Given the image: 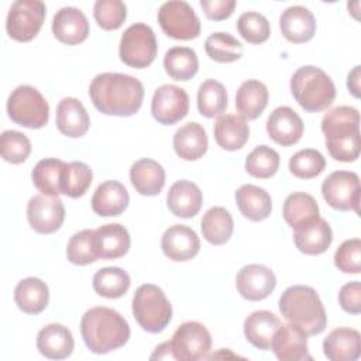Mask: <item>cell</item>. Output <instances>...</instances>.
Listing matches in <instances>:
<instances>
[{
	"instance_id": "25",
	"label": "cell",
	"mask_w": 361,
	"mask_h": 361,
	"mask_svg": "<svg viewBox=\"0 0 361 361\" xmlns=\"http://www.w3.org/2000/svg\"><path fill=\"white\" fill-rule=\"evenodd\" d=\"M131 238L128 230L118 223L103 224L94 230V245L99 258L117 259L130 250Z\"/></svg>"
},
{
	"instance_id": "52",
	"label": "cell",
	"mask_w": 361,
	"mask_h": 361,
	"mask_svg": "<svg viewBox=\"0 0 361 361\" xmlns=\"http://www.w3.org/2000/svg\"><path fill=\"white\" fill-rule=\"evenodd\" d=\"M360 65H357V66H354V69L348 73V76H347V87H348V90H350V93L354 96V97H360V78H361V75H360Z\"/></svg>"
},
{
	"instance_id": "45",
	"label": "cell",
	"mask_w": 361,
	"mask_h": 361,
	"mask_svg": "<svg viewBox=\"0 0 361 361\" xmlns=\"http://www.w3.org/2000/svg\"><path fill=\"white\" fill-rule=\"evenodd\" d=\"M326 168V159L320 151L305 148L293 154L289 159V171L300 179H312L319 176Z\"/></svg>"
},
{
	"instance_id": "38",
	"label": "cell",
	"mask_w": 361,
	"mask_h": 361,
	"mask_svg": "<svg viewBox=\"0 0 361 361\" xmlns=\"http://www.w3.org/2000/svg\"><path fill=\"white\" fill-rule=\"evenodd\" d=\"M165 72L175 80H189L199 69L196 52L188 47H172L164 56Z\"/></svg>"
},
{
	"instance_id": "33",
	"label": "cell",
	"mask_w": 361,
	"mask_h": 361,
	"mask_svg": "<svg viewBox=\"0 0 361 361\" xmlns=\"http://www.w3.org/2000/svg\"><path fill=\"white\" fill-rule=\"evenodd\" d=\"M49 300V289L44 281L35 276L21 279L14 289V302L27 314H38L45 310Z\"/></svg>"
},
{
	"instance_id": "35",
	"label": "cell",
	"mask_w": 361,
	"mask_h": 361,
	"mask_svg": "<svg viewBox=\"0 0 361 361\" xmlns=\"http://www.w3.org/2000/svg\"><path fill=\"white\" fill-rule=\"evenodd\" d=\"M200 224L204 240L213 245L226 244L234 230V221L230 212L221 206L209 209L203 214Z\"/></svg>"
},
{
	"instance_id": "2",
	"label": "cell",
	"mask_w": 361,
	"mask_h": 361,
	"mask_svg": "<svg viewBox=\"0 0 361 361\" xmlns=\"http://www.w3.org/2000/svg\"><path fill=\"white\" fill-rule=\"evenodd\" d=\"M80 334L92 353L107 354L128 341L130 326L117 310L96 306L82 316Z\"/></svg>"
},
{
	"instance_id": "7",
	"label": "cell",
	"mask_w": 361,
	"mask_h": 361,
	"mask_svg": "<svg viewBox=\"0 0 361 361\" xmlns=\"http://www.w3.org/2000/svg\"><path fill=\"white\" fill-rule=\"evenodd\" d=\"M7 113L11 121L27 128H41L49 120V106L41 92L30 85L17 86L8 96Z\"/></svg>"
},
{
	"instance_id": "22",
	"label": "cell",
	"mask_w": 361,
	"mask_h": 361,
	"mask_svg": "<svg viewBox=\"0 0 361 361\" xmlns=\"http://www.w3.org/2000/svg\"><path fill=\"white\" fill-rule=\"evenodd\" d=\"M203 203V195L199 186L190 180H176L168 190L166 204L172 214L182 219L196 216Z\"/></svg>"
},
{
	"instance_id": "51",
	"label": "cell",
	"mask_w": 361,
	"mask_h": 361,
	"mask_svg": "<svg viewBox=\"0 0 361 361\" xmlns=\"http://www.w3.org/2000/svg\"><path fill=\"white\" fill-rule=\"evenodd\" d=\"M234 0H200V7L204 16L213 21H221L228 18L235 8Z\"/></svg>"
},
{
	"instance_id": "18",
	"label": "cell",
	"mask_w": 361,
	"mask_h": 361,
	"mask_svg": "<svg viewBox=\"0 0 361 361\" xmlns=\"http://www.w3.org/2000/svg\"><path fill=\"white\" fill-rule=\"evenodd\" d=\"M293 241L296 248L306 255H319L327 251L333 241L330 224L320 216L309 223L293 228Z\"/></svg>"
},
{
	"instance_id": "40",
	"label": "cell",
	"mask_w": 361,
	"mask_h": 361,
	"mask_svg": "<svg viewBox=\"0 0 361 361\" xmlns=\"http://www.w3.org/2000/svg\"><path fill=\"white\" fill-rule=\"evenodd\" d=\"M227 107V92L223 83L214 79L204 80L197 90L199 113L207 118L220 117Z\"/></svg>"
},
{
	"instance_id": "1",
	"label": "cell",
	"mask_w": 361,
	"mask_h": 361,
	"mask_svg": "<svg viewBox=\"0 0 361 361\" xmlns=\"http://www.w3.org/2000/svg\"><path fill=\"white\" fill-rule=\"evenodd\" d=\"M93 106L103 114L128 117L135 114L142 104L144 86L130 75L104 72L94 76L89 86Z\"/></svg>"
},
{
	"instance_id": "13",
	"label": "cell",
	"mask_w": 361,
	"mask_h": 361,
	"mask_svg": "<svg viewBox=\"0 0 361 361\" xmlns=\"http://www.w3.org/2000/svg\"><path fill=\"white\" fill-rule=\"evenodd\" d=\"M27 220L39 234H52L65 220V206L58 196L35 195L27 204Z\"/></svg>"
},
{
	"instance_id": "26",
	"label": "cell",
	"mask_w": 361,
	"mask_h": 361,
	"mask_svg": "<svg viewBox=\"0 0 361 361\" xmlns=\"http://www.w3.org/2000/svg\"><path fill=\"white\" fill-rule=\"evenodd\" d=\"M323 353L331 361H355L361 354V336L350 327L334 329L323 341Z\"/></svg>"
},
{
	"instance_id": "27",
	"label": "cell",
	"mask_w": 361,
	"mask_h": 361,
	"mask_svg": "<svg viewBox=\"0 0 361 361\" xmlns=\"http://www.w3.org/2000/svg\"><path fill=\"white\" fill-rule=\"evenodd\" d=\"M130 196L127 189L118 180H106L100 183L92 197V209L97 216H120L128 206Z\"/></svg>"
},
{
	"instance_id": "50",
	"label": "cell",
	"mask_w": 361,
	"mask_h": 361,
	"mask_svg": "<svg viewBox=\"0 0 361 361\" xmlns=\"http://www.w3.org/2000/svg\"><path fill=\"white\" fill-rule=\"evenodd\" d=\"M338 303L341 309L351 314L361 313V283L358 281L348 282L338 292Z\"/></svg>"
},
{
	"instance_id": "42",
	"label": "cell",
	"mask_w": 361,
	"mask_h": 361,
	"mask_svg": "<svg viewBox=\"0 0 361 361\" xmlns=\"http://www.w3.org/2000/svg\"><path fill=\"white\" fill-rule=\"evenodd\" d=\"M92 169L89 165L80 161H73L66 164L62 175V183L61 190L62 195L76 199L83 196L92 183Z\"/></svg>"
},
{
	"instance_id": "29",
	"label": "cell",
	"mask_w": 361,
	"mask_h": 361,
	"mask_svg": "<svg viewBox=\"0 0 361 361\" xmlns=\"http://www.w3.org/2000/svg\"><path fill=\"white\" fill-rule=\"evenodd\" d=\"M207 135L202 124L190 121L179 127L173 135V149L185 161H196L207 151Z\"/></svg>"
},
{
	"instance_id": "4",
	"label": "cell",
	"mask_w": 361,
	"mask_h": 361,
	"mask_svg": "<svg viewBox=\"0 0 361 361\" xmlns=\"http://www.w3.org/2000/svg\"><path fill=\"white\" fill-rule=\"evenodd\" d=\"M279 310L288 323L300 329L306 336L320 334L327 326L324 306L317 292L306 285H293L279 298Z\"/></svg>"
},
{
	"instance_id": "17",
	"label": "cell",
	"mask_w": 361,
	"mask_h": 361,
	"mask_svg": "<svg viewBox=\"0 0 361 361\" xmlns=\"http://www.w3.org/2000/svg\"><path fill=\"white\" fill-rule=\"evenodd\" d=\"M300 116L288 106L276 107L267 120V133L272 141L282 147L296 144L303 135Z\"/></svg>"
},
{
	"instance_id": "12",
	"label": "cell",
	"mask_w": 361,
	"mask_h": 361,
	"mask_svg": "<svg viewBox=\"0 0 361 361\" xmlns=\"http://www.w3.org/2000/svg\"><path fill=\"white\" fill-rule=\"evenodd\" d=\"M360 178L351 171H334L322 185V195L327 204L341 212L360 213Z\"/></svg>"
},
{
	"instance_id": "11",
	"label": "cell",
	"mask_w": 361,
	"mask_h": 361,
	"mask_svg": "<svg viewBox=\"0 0 361 361\" xmlns=\"http://www.w3.org/2000/svg\"><path fill=\"white\" fill-rule=\"evenodd\" d=\"M169 343L175 360L200 361L210 357L212 336L206 326L199 322H185L178 326Z\"/></svg>"
},
{
	"instance_id": "24",
	"label": "cell",
	"mask_w": 361,
	"mask_h": 361,
	"mask_svg": "<svg viewBox=\"0 0 361 361\" xmlns=\"http://www.w3.org/2000/svg\"><path fill=\"white\" fill-rule=\"evenodd\" d=\"M55 123L59 133L71 138L83 137L90 127L89 114L76 97H65L58 103Z\"/></svg>"
},
{
	"instance_id": "39",
	"label": "cell",
	"mask_w": 361,
	"mask_h": 361,
	"mask_svg": "<svg viewBox=\"0 0 361 361\" xmlns=\"http://www.w3.org/2000/svg\"><path fill=\"white\" fill-rule=\"evenodd\" d=\"M131 285L130 275L118 267H106L93 275V289L99 296L117 299L127 293Z\"/></svg>"
},
{
	"instance_id": "49",
	"label": "cell",
	"mask_w": 361,
	"mask_h": 361,
	"mask_svg": "<svg viewBox=\"0 0 361 361\" xmlns=\"http://www.w3.org/2000/svg\"><path fill=\"white\" fill-rule=\"evenodd\" d=\"M334 265L344 274H360L361 271V240H345L334 254Z\"/></svg>"
},
{
	"instance_id": "48",
	"label": "cell",
	"mask_w": 361,
	"mask_h": 361,
	"mask_svg": "<svg viewBox=\"0 0 361 361\" xmlns=\"http://www.w3.org/2000/svg\"><path fill=\"white\" fill-rule=\"evenodd\" d=\"M93 16L99 27L106 31L118 30L127 18V7L120 0H97Z\"/></svg>"
},
{
	"instance_id": "44",
	"label": "cell",
	"mask_w": 361,
	"mask_h": 361,
	"mask_svg": "<svg viewBox=\"0 0 361 361\" xmlns=\"http://www.w3.org/2000/svg\"><path fill=\"white\" fill-rule=\"evenodd\" d=\"M66 257L73 265H87L99 259L94 245V230H82L75 233L66 247Z\"/></svg>"
},
{
	"instance_id": "16",
	"label": "cell",
	"mask_w": 361,
	"mask_h": 361,
	"mask_svg": "<svg viewBox=\"0 0 361 361\" xmlns=\"http://www.w3.org/2000/svg\"><path fill=\"white\" fill-rule=\"evenodd\" d=\"M161 248L169 259L183 262L197 255L200 250V240L196 231L190 227L185 224H173L164 231Z\"/></svg>"
},
{
	"instance_id": "3",
	"label": "cell",
	"mask_w": 361,
	"mask_h": 361,
	"mask_svg": "<svg viewBox=\"0 0 361 361\" xmlns=\"http://www.w3.org/2000/svg\"><path fill=\"white\" fill-rule=\"evenodd\" d=\"M326 148L333 159L354 162L360 157V113L351 106H338L322 120Z\"/></svg>"
},
{
	"instance_id": "43",
	"label": "cell",
	"mask_w": 361,
	"mask_h": 361,
	"mask_svg": "<svg viewBox=\"0 0 361 361\" xmlns=\"http://www.w3.org/2000/svg\"><path fill=\"white\" fill-rule=\"evenodd\" d=\"M279 168V154L268 147H255L245 158V171L248 175L258 179H268L276 173Z\"/></svg>"
},
{
	"instance_id": "15",
	"label": "cell",
	"mask_w": 361,
	"mask_h": 361,
	"mask_svg": "<svg viewBox=\"0 0 361 361\" xmlns=\"http://www.w3.org/2000/svg\"><path fill=\"white\" fill-rule=\"evenodd\" d=\"M238 293L251 302L267 299L276 286L274 271L265 265L248 264L243 267L235 276Z\"/></svg>"
},
{
	"instance_id": "30",
	"label": "cell",
	"mask_w": 361,
	"mask_h": 361,
	"mask_svg": "<svg viewBox=\"0 0 361 361\" xmlns=\"http://www.w3.org/2000/svg\"><path fill=\"white\" fill-rule=\"evenodd\" d=\"M130 180L142 196H157L165 185V169L154 159L142 158L130 168Z\"/></svg>"
},
{
	"instance_id": "37",
	"label": "cell",
	"mask_w": 361,
	"mask_h": 361,
	"mask_svg": "<svg viewBox=\"0 0 361 361\" xmlns=\"http://www.w3.org/2000/svg\"><path fill=\"white\" fill-rule=\"evenodd\" d=\"M283 220L292 227H298L300 224L309 223L319 217V206L316 199L305 192H293L290 193L282 207Z\"/></svg>"
},
{
	"instance_id": "46",
	"label": "cell",
	"mask_w": 361,
	"mask_h": 361,
	"mask_svg": "<svg viewBox=\"0 0 361 361\" xmlns=\"http://www.w3.org/2000/svg\"><path fill=\"white\" fill-rule=\"evenodd\" d=\"M0 151L6 162L21 164L31 152V141L20 131L6 130L0 135Z\"/></svg>"
},
{
	"instance_id": "19",
	"label": "cell",
	"mask_w": 361,
	"mask_h": 361,
	"mask_svg": "<svg viewBox=\"0 0 361 361\" xmlns=\"http://www.w3.org/2000/svg\"><path fill=\"white\" fill-rule=\"evenodd\" d=\"M55 38L66 45H78L89 35V21L76 7H62L52 18Z\"/></svg>"
},
{
	"instance_id": "6",
	"label": "cell",
	"mask_w": 361,
	"mask_h": 361,
	"mask_svg": "<svg viewBox=\"0 0 361 361\" xmlns=\"http://www.w3.org/2000/svg\"><path fill=\"white\" fill-rule=\"evenodd\" d=\"M133 316L142 330L155 334L169 324L172 306L159 286L144 283L133 296Z\"/></svg>"
},
{
	"instance_id": "8",
	"label": "cell",
	"mask_w": 361,
	"mask_h": 361,
	"mask_svg": "<svg viewBox=\"0 0 361 361\" xmlns=\"http://www.w3.org/2000/svg\"><path fill=\"white\" fill-rule=\"evenodd\" d=\"M157 52V37L149 25L135 23L123 32L118 55L126 65L137 69L147 68L155 61Z\"/></svg>"
},
{
	"instance_id": "47",
	"label": "cell",
	"mask_w": 361,
	"mask_h": 361,
	"mask_svg": "<svg viewBox=\"0 0 361 361\" xmlns=\"http://www.w3.org/2000/svg\"><path fill=\"white\" fill-rule=\"evenodd\" d=\"M237 30L238 34L250 44H262L271 34L267 17L257 11L243 13L237 20Z\"/></svg>"
},
{
	"instance_id": "41",
	"label": "cell",
	"mask_w": 361,
	"mask_h": 361,
	"mask_svg": "<svg viewBox=\"0 0 361 361\" xmlns=\"http://www.w3.org/2000/svg\"><path fill=\"white\" fill-rule=\"evenodd\" d=\"M207 56L220 63H230L243 56L244 47L228 32H213L204 41Z\"/></svg>"
},
{
	"instance_id": "31",
	"label": "cell",
	"mask_w": 361,
	"mask_h": 361,
	"mask_svg": "<svg viewBox=\"0 0 361 361\" xmlns=\"http://www.w3.org/2000/svg\"><path fill=\"white\" fill-rule=\"evenodd\" d=\"M235 203L240 213L251 221H262L272 212L269 193L255 185H243L235 190Z\"/></svg>"
},
{
	"instance_id": "20",
	"label": "cell",
	"mask_w": 361,
	"mask_h": 361,
	"mask_svg": "<svg viewBox=\"0 0 361 361\" xmlns=\"http://www.w3.org/2000/svg\"><path fill=\"white\" fill-rule=\"evenodd\" d=\"M307 336L296 326L281 324L274 334L271 350L281 361L312 360L307 353Z\"/></svg>"
},
{
	"instance_id": "53",
	"label": "cell",
	"mask_w": 361,
	"mask_h": 361,
	"mask_svg": "<svg viewBox=\"0 0 361 361\" xmlns=\"http://www.w3.org/2000/svg\"><path fill=\"white\" fill-rule=\"evenodd\" d=\"M149 358H151V360H175V355H173L171 343H169V341H165V343L159 344V345L154 350V353L151 354Z\"/></svg>"
},
{
	"instance_id": "14",
	"label": "cell",
	"mask_w": 361,
	"mask_h": 361,
	"mask_svg": "<svg viewBox=\"0 0 361 361\" xmlns=\"http://www.w3.org/2000/svg\"><path fill=\"white\" fill-rule=\"evenodd\" d=\"M189 111V96L185 89L175 85L159 86L152 96V117L164 124L172 126L186 117Z\"/></svg>"
},
{
	"instance_id": "21",
	"label": "cell",
	"mask_w": 361,
	"mask_h": 361,
	"mask_svg": "<svg viewBox=\"0 0 361 361\" xmlns=\"http://www.w3.org/2000/svg\"><path fill=\"white\" fill-rule=\"evenodd\" d=\"M282 35L293 42L303 44L316 34V18L312 11L303 6H290L279 17Z\"/></svg>"
},
{
	"instance_id": "36",
	"label": "cell",
	"mask_w": 361,
	"mask_h": 361,
	"mask_svg": "<svg viewBox=\"0 0 361 361\" xmlns=\"http://www.w3.org/2000/svg\"><path fill=\"white\" fill-rule=\"evenodd\" d=\"M66 162L58 158H45L35 164L31 178L34 186L47 196H59L61 183Z\"/></svg>"
},
{
	"instance_id": "10",
	"label": "cell",
	"mask_w": 361,
	"mask_h": 361,
	"mask_svg": "<svg viewBox=\"0 0 361 361\" xmlns=\"http://www.w3.org/2000/svg\"><path fill=\"white\" fill-rule=\"evenodd\" d=\"M158 23L162 31L175 39L189 41L200 34V20L190 4L183 0L164 3L158 11Z\"/></svg>"
},
{
	"instance_id": "34",
	"label": "cell",
	"mask_w": 361,
	"mask_h": 361,
	"mask_svg": "<svg viewBox=\"0 0 361 361\" xmlns=\"http://www.w3.org/2000/svg\"><path fill=\"white\" fill-rule=\"evenodd\" d=\"M268 89L267 86L257 80L248 79L241 83L235 94V107L240 116L245 120L258 118L268 104Z\"/></svg>"
},
{
	"instance_id": "23",
	"label": "cell",
	"mask_w": 361,
	"mask_h": 361,
	"mask_svg": "<svg viewBox=\"0 0 361 361\" xmlns=\"http://www.w3.org/2000/svg\"><path fill=\"white\" fill-rule=\"evenodd\" d=\"M75 347L72 331L59 323L44 326L37 336L38 351L49 360L68 358Z\"/></svg>"
},
{
	"instance_id": "5",
	"label": "cell",
	"mask_w": 361,
	"mask_h": 361,
	"mask_svg": "<svg viewBox=\"0 0 361 361\" xmlns=\"http://www.w3.org/2000/svg\"><path fill=\"white\" fill-rule=\"evenodd\" d=\"M290 92L298 104L309 113L326 110L336 97V86L331 78L313 65L302 66L292 75Z\"/></svg>"
},
{
	"instance_id": "9",
	"label": "cell",
	"mask_w": 361,
	"mask_h": 361,
	"mask_svg": "<svg viewBox=\"0 0 361 361\" xmlns=\"http://www.w3.org/2000/svg\"><path fill=\"white\" fill-rule=\"evenodd\" d=\"M47 7L39 0H18L8 8L6 30L10 38L28 42L37 37L45 20Z\"/></svg>"
},
{
	"instance_id": "28",
	"label": "cell",
	"mask_w": 361,
	"mask_h": 361,
	"mask_svg": "<svg viewBox=\"0 0 361 361\" xmlns=\"http://www.w3.org/2000/svg\"><path fill=\"white\" fill-rule=\"evenodd\" d=\"M214 140L226 151H237L250 138L247 120L240 114H221L214 123Z\"/></svg>"
},
{
	"instance_id": "32",
	"label": "cell",
	"mask_w": 361,
	"mask_h": 361,
	"mask_svg": "<svg viewBox=\"0 0 361 361\" xmlns=\"http://www.w3.org/2000/svg\"><path fill=\"white\" fill-rule=\"evenodd\" d=\"M281 326L279 317L269 310L252 312L244 320V336L259 350H269L275 331Z\"/></svg>"
}]
</instances>
